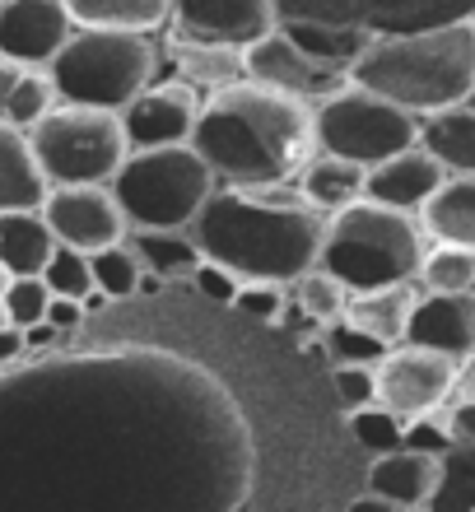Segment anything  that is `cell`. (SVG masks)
I'll use <instances>...</instances> for the list:
<instances>
[{
    "instance_id": "obj_1",
    "label": "cell",
    "mask_w": 475,
    "mask_h": 512,
    "mask_svg": "<svg viewBox=\"0 0 475 512\" xmlns=\"http://www.w3.org/2000/svg\"><path fill=\"white\" fill-rule=\"evenodd\" d=\"M191 149L219 187H285L317 154V108L266 84H233L205 98Z\"/></svg>"
},
{
    "instance_id": "obj_2",
    "label": "cell",
    "mask_w": 475,
    "mask_h": 512,
    "mask_svg": "<svg viewBox=\"0 0 475 512\" xmlns=\"http://www.w3.org/2000/svg\"><path fill=\"white\" fill-rule=\"evenodd\" d=\"M191 238L205 261L224 266L243 284H294L317 266L326 238V219L299 201V191H243L215 187L201 219L191 224Z\"/></svg>"
},
{
    "instance_id": "obj_3",
    "label": "cell",
    "mask_w": 475,
    "mask_h": 512,
    "mask_svg": "<svg viewBox=\"0 0 475 512\" xmlns=\"http://www.w3.org/2000/svg\"><path fill=\"white\" fill-rule=\"evenodd\" d=\"M350 84L387 98L410 117H438V112L475 103V24L471 14L448 19L420 33L373 38L359 66L350 70Z\"/></svg>"
},
{
    "instance_id": "obj_4",
    "label": "cell",
    "mask_w": 475,
    "mask_h": 512,
    "mask_svg": "<svg viewBox=\"0 0 475 512\" xmlns=\"http://www.w3.org/2000/svg\"><path fill=\"white\" fill-rule=\"evenodd\" d=\"M429 247L415 215L387 205L359 201L345 215L326 219V238L317 266L336 275L350 294H378L396 284H420V266Z\"/></svg>"
},
{
    "instance_id": "obj_5",
    "label": "cell",
    "mask_w": 475,
    "mask_h": 512,
    "mask_svg": "<svg viewBox=\"0 0 475 512\" xmlns=\"http://www.w3.org/2000/svg\"><path fill=\"white\" fill-rule=\"evenodd\" d=\"M52 89L66 108H94L122 117L140 94L154 89L159 75V47L136 33H94L75 28L66 52L52 61Z\"/></svg>"
},
{
    "instance_id": "obj_6",
    "label": "cell",
    "mask_w": 475,
    "mask_h": 512,
    "mask_svg": "<svg viewBox=\"0 0 475 512\" xmlns=\"http://www.w3.org/2000/svg\"><path fill=\"white\" fill-rule=\"evenodd\" d=\"M215 187V173L191 145L131 154L122 173L112 177V196L131 233H191Z\"/></svg>"
},
{
    "instance_id": "obj_7",
    "label": "cell",
    "mask_w": 475,
    "mask_h": 512,
    "mask_svg": "<svg viewBox=\"0 0 475 512\" xmlns=\"http://www.w3.org/2000/svg\"><path fill=\"white\" fill-rule=\"evenodd\" d=\"M33 159L52 191L66 187H112V177L126 168L131 145H126V126L112 112L94 108H61L28 131Z\"/></svg>"
},
{
    "instance_id": "obj_8",
    "label": "cell",
    "mask_w": 475,
    "mask_h": 512,
    "mask_svg": "<svg viewBox=\"0 0 475 512\" xmlns=\"http://www.w3.org/2000/svg\"><path fill=\"white\" fill-rule=\"evenodd\" d=\"M415 145H420V117L359 84H345L340 94L317 103V154H336L373 173Z\"/></svg>"
},
{
    "instance_id": "obj_9",
    "label": "cell",
    "mask_w": 475,
    "mask_h": 512,
    "mask_svg": "<svg viewBox=\"0 0 475 512\" xmlns=\"http://www.w3.org/2000/svg\"><path fill=\"white\" fill-rule=\"evenodd\" d=\"M457 368L452 359L420 345H401L378 364V410H387L401 424H420V419L438 415L452 405L457 391Z\"/></svg>"
},
{
    "instance_id": "obj_10",
    "label": "cell",
    "mask_w": 475,
    "mask_h": 512,
    "mask_svg": "<svg viewBox=\"0 0 475 512\" xmlns=\"http://www.w3.org/2000/svg\"><path fill=\"white\" fill-rule=\"evenodd\" d=\"M173 42L215 47V52H252L280 28L271 0H182L173 5Z\"/></svg>"
},
{
    "instance_id": "obj_11",
    "label": "cell",
    "mask_w": 475,
    "mask_h": 512,
    "mask_svg": "<svg viewBox=\"0 0 475 512\" xmlns=\"http://www.w3.org/2000/svg\"><path fill=\"white\" fill-rule=\"evenodd\" d=\"M42 219L52 238L66 252H80V256H98L108 247H122L131 224H126L122 205L112 196V187H66V191H52L47 205H42Z\"/></svg>"
},
{
    "instance_id": "obj_12",
    "label": "cell",
    "mask_w": 475,
    "mask_h": 512,
    "mask_svg": "<svg viewBox=\"0 0 475 512\" xmlns=\"http://www.w3.org/2000/svg\"><path fill=\"white\" fill-rule=\"evenodd\" d=\"M75 38L66 0H5L0 5V61L24 70H52V61Z\"/></svg>"
},
{
    "instance_id": "obj_13",
    "label": "cell",
    "mask_w": 475,
    "mask_h": 512,
    "mask_svg": "<svg viewBox=\"0 0 475 512\" xmlns=\"http://www.w3.org/2000/svg\"><path fill=\"white\" fill-rule=\"evenodd\" d=\"M243 75L252 84H266V89H280L289 98H303V103H326L331 94H340L350 75L336 66H322L308 52H299L294 42L275 28L266 42H257L252 52H243Z\"/></svg>"
},
{
    "instance_id": "obj_14",
    "label": "cell",
    "mask_w": 475,
    "mask_h": 512,
    "mask_svg": "<svg viewBox=\"0 0 475 512\" xmlns=\"http://www.w3.org/2000/svg\"><path fill=\"white\" fill-rule=\"evenodd\" d=\"M201 108H205V94H196L191 84H182V80L154 84L150 94H140L136 103L122 112L126 145H131V154L191 145L196 122H201Z\"/></svg>"
},
{
    "instance_id": "obj_15",
    "label": "cell",
    "mask_w": 475,
    "mask_h": 512,
    "mask_svg": "<svg viewBox=\"0 0 475 512\" xmlns=\"http://www.w3.org/2000/svg\"><path fill=\"white\" fill-rule=\"evenodd\" d=\"M443 182H448V168H443V163H438L424 145H415V149L396 154V159H387L382 168L368 173L364 201L387 205V210H401V215L420 219L424 205L443 191Z\"/></svg>"
},
{
    "instance_id": "obj_16",
    "label": "cell",
    "mask_w": 475,
    "mask_h": 512,
    "mask_svg": "<svg viewBox=\"0 0 475 512\" xmlns=\"http://www.w3.org/2000/svg\"><path fill=\"white\" fill-rule=\"evenodd\" d=\"M406 345L434 350L452 364L475 359V294H420Z\"/></svg>"
},
{
    "instance_id": "obj_17",
    "label": "cell",
    "mask_w": 475,
    "mask_h": 512,
    "mask_svg": "<svg viewBox=\"0 0 475 512\" xmlns=\"http://www.w3.org/2000/svg\"><path fill=\"white\" fill-rule=\"evenodd\" d=\"M443 485V461L424 452H392V457L368 461V494L396 503L401 512L429 508Z\"/></svg>"
},
{
    "instance_id": "obj_18",
    "label": "cell",
    "mask_w": 475,
    "mask_h": 512,
    "mask_svg": "<svg viewBox=\"0 0 475 512\" xmlns=\"http://www.w3.org/2000/svg\"><path fill=\"white\" fill-rule=\"evenodd\" d=\"M294 191H299V201L308 205V210H317L322 219H336V215H345L350 205L364 201L368 168L345 163V159H336V154H313L308 168L299 173V187Z\"/></svg>"
},
{
    "instance_id": "obj_19",
    "label": "cell",
    "mask_w": 475,
    "mask_h": 512,
    "mask_svg": "<svg viewBox=\"0 0 475 512\" xmlns=\"http://www.w3.org/2000/svg\"><path fill=\"white\" fill-rule=\"evenodd\" d=\"M47 196H52V187H47V177H42L38 159H33L28 135L0 122V215L42 210Z\"/></svg>"
},
{
    "instance_id": "obj_20",
    "label": "cell",
    "mask_w": 475,
    "mask_h": 512,
    "mask_svg": "<svg viewBox=\"0 0 475 512\" xmlns=\"http://www.w3.org/2000/svg\"><path fill=\"white\" fill-rule=\"evenodd\" d=\"M61 243L52 238L42 210L28 215H0V270L10 280H42L47 266L56 261Z\"/></svg>"
},
{
    "instance_id": "obj_21",
    "label": "cell",
    "mask_w": 475,
    "mask_h": 512,
    "mask_svg": "<svg viewBox=\"0 0 475 512\" xmlns=\"http://www.w3.org/2000/svg\"><path fill=\"white\" fill-rule=\"evenodd\" d=\"M420 303V284H396V289H378V294H350L345 322L359 326L364 336H373L387 350H401Z\"/></svg>"
},
{
    "instance_id": "obj_22",
    "label": "cell",
    "mask_w": 475,
    "mask_h": 512,
    "mask_svg": "<svg viewBox=\"0 0 475 512\" xmlns=\"http://www.w3.org/2000/svg\"><path fill=\"white\" fill-rule=\"evenodd\" d=\"M75 28H94V33H136L154 38L159 28L173 24V5L168 0H66Z\"/></svg>"
},
{
    "instance_id": "obj_23",
    "label": "cell",
    "mask_w": 475,
    "mask_h": 512,
    "mask_svg": "<svg viewBox=\"0 0 475 512\" xmlns=\"http://www.w3.org/2000/svg\"><path fill=\"white\" fill-rule=\"evenodd\" d=\"M420 229L434 247H471L475 252V177H448L443 191L424 205Z\"/></svg>"
},
{
    "instance_id": "obj_24",
    "label": "cell",
    "mask_w": 475,
    "mask_h": 512,
    "mask_svg": "<svg viewBox=\"0 0 475 512\" xmlns=\"http://www.w3.org/2000/svg\"><path fill=\"white\" fill-rule=\"evenodd\" d=\"M420 145L448 168V177H475V103L424 117Z\"/></svg>"
},
{
    "instance_id": "obj_25",
    "label": "cell",
    "mask_w": 475,
    "mask_h": 512,
    "mask_svg": "<svg viewBox=\"0 0 475 512\" xmlns=\"http://www.w3.org/2000/svg\"><path fill=\"white\" fill-rule=\"evenodd\" d=\"M168 56H173V80L191 84L196 94H219V89H233L243 84V56L238 52H215V47H187V42L168 38Z\"/></svg>"
},
{
    "instance_id": "obj_26",
    "label": "cell",
    "mask_w": 475,
    "mask_h": 512,
    "mask_svg": "<svg viewBox=\"0 0 475 512\" xmlns=\"http://www.w3.org/2000/svg\"><path fill=\"white\" fill-rule=\"evenodd\" d=\"M131 252H136V261L145 266V275H154V280H163V284L191 280V275L205 266V256L191 233H136V238H131Z\"/></svg>"
},
{
    "instance_id": "obj_27",
    "label": "cell",
    "mask_w": 475,
    "mask_h": 512,
    "mask_svg": "<svg viewBox=\"0 0 475 512\" xmlns=\"http://www.w3.org/2000/svg\"><path fill=\"white\" fill-rule=\"evenodd\" d=\"M289 298H294V308H299L308 322L322 326V331L345 322V308H350V289H345L336 275H326L322 266H313L308 275H299V280L289 284Z\"/></svg>"
},
{
    "instance_id": "obj_28",
    "label": "cell",
    "mask_w": 475,
    "mask_h": 512,
    "mask_svg": "<svg viewBox=\"0 0 475 512\" xmlns=\"http://www.w3.org/2000/svg\"><path fill=\"white\" fill-rule=\"evenodd\" d=\"M420 294H475L471 247H429L420 266Z\"/></svg>"
},
{
    "instance_id": "obj_29",
    "label": "cell",
    "mask_w": 475,
    "mask_h": 512,
    "mask_svg": "<svg viewBox=\"0 0 475 512\" xmlns=\"http://www.w3.org/2000/svg\"><path fill=\"white\" fill-rule=\"evenodd\" d=\"M429 512H475V447H452L443 457V485Z\"/></svg>"
},
{
    "instance_id": "obj_30",
    "label": "cell",
    "mask_w": 475,
    "mask_h": 512,
    "mask_svg": "<svg viewBox=\"0 0 475 512\" xmlns=\"http://www.w3.org/2000/svg\"><path fill=\"white\" fill-rule=\"evenodd\" d=\"M322 350L326 359H331V368H378L382 359H387V345H378L373 336H364L359 326L350 322H336L322 331Z\"/></svg>"
},
{
    "instance_id": "obj_31",
    "label": "cell",
    "mask_w": 475,
    "mask_h": 512,
    "mask_svg": "<svg viewBox=\"0 0 475 512\" xmlns=\"http://www.w3.org/2000/svg\"><path fill=\"white\" fill-rule=\"evenodd\" d=\"M47 308H52V289L42 280H5V289H0V317L14 331L42 326L47 322Z\"/></svg>"
},
{
    "instance_id": "obj_32",
    "label": "cell",
    "mask_w": 475,
    "mask_h": 512,
    "mask_svg": "<svg viewBox=\"0 0 475 512\" xmlns=\"http://www.w3.org/2000/svg\"><path fill=\"white\" fill-rule=\"evenodd\" d=\"M89 266H94V289L108 298H131L140 294V280H145V266L136 261L131 247H108V252L89 256Z\"/></svg>"
},
{
    "instance_id": "obj_33",
    "label": "cell",
    "mask_w": 475,
    "mask_h": 512,
    "mask_svg": "<svg viewBox=\"0 0 475 512\" xmlns=\"http://www.w3.org/2000/svg\"><path fill=\"white\" fill-rule=\"evenodd\" d=\"M350 433H354V443L373 452V461L392 457V452H406V424L392 419L387 410H378V405H368V410L350 415Z\"/></svg>"
},
{
    "instance_id": "obj_34",
    "label": "cell",
    "mask_w": 475,
    "mask_h": 512,
    "mask_svg": "<svg viewBox=\"0 0 475 512\" xmlns=\"http://www.w3.org/2000/svg\"><path fill=\"white\" fill-rule=\"evenodd\" d=\"M42 284L52 289V298H70V303H84V298L94 294V266H89V256L80 252H56V261L47 266Z\"/></svg>"
},
{
    "instance_id": "obj_35",
    "label": "cell",
    "mask_w": 475,
    "mask_h": 512,
    "mask_svg": "<svg viewBox=\"0 0 475 512\" xmlns=\"http://www.w3.org/2000/svg\"><path fill=\"white\" fill-rule=\"evenodd\" d=\"M331 382H336L345 415H359L368 405H378V368H331Z\"/></svg>"
},
{
    "instance_id": "obj_36",
    "label": "cell",
    "mask_w": 475,
    "mask_h": 512,
    "mask_svg": "<svg viewBox=\"0 0 475 512\" xmlns=\"http://www.w3.org/2000/svg\"><path fill=\"white\" fill-rule=\"evenodd\" d=\"M238 312H247V317H257V322H280L289 308V289L285 284H266V280H252L238 289V303H233Z\"/></svg>"
},
{
    "instance_id": "obj_37",
    "label": "cell",
    "mask_w": 475,
    "mask_h": 512,
    "mask_svg": "<svg viewBox=\"0 0 475 512\" xmlns=\"http://www.w3.org/2000/svg\"><path fill=\"white\" fill-rule=\"evenodd\" d=\"M191 284H196L205 298H215V303H229V308L238 303V289H243V280H238V275H229L224 266H215V261H205V266L191 275Z\"/></svg>"
},
{
    "instance_id": "obj_38",
    "label": "cell",
    "mask_w": 475,
    "mask_h": 512,
    "mask_svg": "<svg viewBox=\"0 0 475 512\" xmlns=\"http://www.w3.org/2000/svg\"><path fill=\"white\" fill-rule=\"evenodd\" d=\"M448 415V433L457 447H475V401H457L443 410Z\"/></svg>"
},
{
    "instance_id": "obj_39",
    "label": "cell",
    "mask_w": 475,
    "mask_h": 512,
    "mask_svg": "<svg viewBox=\"0 0 475 512\" xmlns=\"http://www.w3.org/2000/svg\"><path fill=\"white\" fill-rule=\"evenodd\" d=\"M24 80H28V70H24V66H14V61H0V122L10 117L14 94L24 89Z\"/></svg>"
},
{
    "instance_id": "obj_40",
    "label": "cell",
    "mask_w": 475,
    "mask_h": 512,
    "mask_svg": "<svg viewBox=\"0 0 475 512\" xmlns=\"http://www.w3.org/2000/svg\"><path fill=\"white\" fill-rule=\"evenodd\" d=\"M47 322L66 336V331H75V326L84 322V303H70V298H52V308H47Z\"/></svg>"
},
{
    "instance_id": "obj_41",
    "label": "cell",
    "mask_w": 475,
    "mask_h": 512,
    "mask_svg": "<svg viewBox=\"0 0 475 512\" xmlns=\"http://www.w3.org/2000/svg\"><path fill=\"white\" fill-rule=\"evenodd\" d=\"M24 350H28V345H24V331H14V326L0 322V364H14V359H19Z\"/></svg>"
},
{
    "instance_id": "obj_42",
    "label": "cell",
    "mask_w": 475,
    "mask_h": 512,
    "mask_svg": "<svg viewBox=\"0 0 475 512\" xmlns=\"http://www.w3.org/2000/svg\"><path fill=\"white\" fill-rule=\"evenodd\" d=\"M457 401H475V359H466L457 368V391H452V405Z\"/></svg>"
},
{
    "instance_id": "obj_43",
    "label": "cell",
    "mask_w": 475,
    "mask_h": 512,
    "mask_svg": "<svg viewBox=\"0 0 475 512\" xmlns=\"http://www.w3.org/2000/svg\"><path fill=\"white\" fill-rule=\"evenodd\" d=\"M56 340H61V331H56L52 322H42V326H33V331H24L28 350H47V345H56Z\"/></svg>"
},
{
    "instance_id": "obj_44",
    "label": "cell",
    "mask_w": 475,
    "mask_h": 512,
    "mask_svg": "<svg viewBox=\"0 0 475 512\" xmlns=\"http://www.w3.org/2000/svg\"><path fill=\"white\" fill-rule=\"evenodd\" d=\"M350 512H401V508H396V503H387V499H378V494H368V489H364V494H359V499L350 503Z\"/></svg>"
},
{
    "instance_id": "obj_45",
    "label": "cell",
    "mask_w": 475,
    "mask_h": 512,
    "mask_svg": "<svg viewBox=\"0 0 475 512\" xmlns=\"http://www.w3.org/2000/svg\"><path fill=\"white\" fill-rule=\"evenodd\" d=\"M108 303H112V298H108V294H98V289H94V294L84 298V312H98V308H108Z\"/></svg>"
},
{
    "instance_id": "obj_46",
    "label": "cell",
    "mask_w": 475,
    "mask_h": 512,
    "mask_svg": "<svg viewBox=\"0 0 475 512\" xmlns=\"http://www.w3.org/2000/svg\"><path fill=\"white\" fill-rule=\"evenodd\" d=\"M163 289V280H154V275H145V280H140V294H159Z\"/></svg>"
},
{
    "instance_id": "obj_47",
    "label": "cell",
    "mask_w": 475,
    "mask_h": 512,
    "mask_svg": "<svg viewBox=\"0 0 475 512\" xmlns=\"http://www.w3.org/2000/svg\"><path fill=\"white\" fill-rule=\"evenodd\" d=\"M466 14H471V24H475V5H471V10H466Z\"/></svg>"
}]
</instances>
